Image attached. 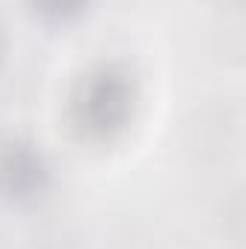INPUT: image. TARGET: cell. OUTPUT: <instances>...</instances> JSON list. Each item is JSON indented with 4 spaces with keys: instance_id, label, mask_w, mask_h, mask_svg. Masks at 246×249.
I'll return each mask as SVG.
<instances>
[{
    "instance_id": "cell-3",
    "label": "cell",
    "mask_w": 246,
    "mask_h": 249,
    "mask_svg": "<svg viewBox=\"0 0 246 249\" xmlns=\"http://www.w3.org/2000/svg\"><path fill=\"white\" fill-rule=\"evenodd\" d=\"M29 6L47 20H72L90 6V0H29Z\"/></svg>"
},
{
    "instance_id": "cell-2",
    "label": "cell",
    "mask_w": 246,
    "mask_h": 249,
    "mask_svg": "<svg viewBox=\"0 0 246 249\" xmlns=\"http://www.w3.org/2000/svg\"><path fill=\"white\" fill-rule=\"evenodd\" d=\"M50 160L41 145L23 136L0 139V194L12 200H29L50 183Z\"/></svg>"
},
{
    "instance_id": "cell-4",
    "label": "cell",
    "mask_w": 246,
    "mask_h": 249,
    "mask_svg": "<svg viewBox=\"0 0 246 249\" xmlns=\"http://www.w3.org/2000/svg\"><path fill=\"white\" fill-rule=\"evenodd\" d=\"M0 50H3V38H0Z\"/></svg>"
},
{
    "instance_id": "cell-1",
    "label": "cell",
    "mask_w": 246,
    "mask_h": 249,
    "mask_svg": "<svg viewBox=\"0 0 246 249\" xmlns=\"http://www.w3.org/2000/svg\"><path fill=\"white\" fill-rule=\"evenodd\" d=\"M139 90L124 64L102 61L84 70L70 90V119L87 139H113L130 124Z\"/></svg>"
}]
</instances>
